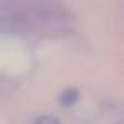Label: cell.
<instances>
[{
	"label": "cell",
	"instance_id": "6da1fadb",
	"mask_svg": "<svg viewBox=\"0 0 124 124\" xmlns=\"http://www.w3.org/2000/svg\"><path fill=\"white\" fill-rule=\"evenodd\" d=\"M38 124H58V119L46 116V117H41V119L38 121Z\"/></svg>",
	"mask_w": 124,
	"mask_h": 124
},
{
	"label": "cell",
	"instance_id": "7a4b0ae2",
	"mask_svg": "<svg viewBox=\"0 0 124 124\" xmlns=\"http://www.w3.org/2000/svg\"><path fill=\"white\" fill-rule=\"evenodd\" d=\"M70 93H71V95H68V92H66V95L63 97V102H65V104H71V102L77 99V93H75V92H70Z\"/></svg>",
	"mask_w": 124,
	"mask_h": 124
}]
</instances>
